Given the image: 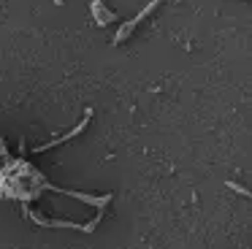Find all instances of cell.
Instances as JSON below:
<instances>
[{"mask_svg": "<svg viewBox=\"0 0 252 249\" xmlns=\"http://www.w3.org/2000/svg\"><path fill=\"white\" fill-rule=\"evenodd\" d=\"M160 3H163V0H152V3H147V8H141V11H138V14H136V19H133V22H125V25L120 27V32L114 35V43H122V41H125V38L130 35L133 30H136V25H138V22H141L147 14H152V11L158 8Z\"/></svg>", "mask_w": 252, "mask_h": 249, "instance_id": "cell-1", "label": "cell"}, {"mask_svg": "<svg viewBox=\"0 0 252 249\" xmlns=\"http://www.w3.org/2000/svg\"><path fill=\"white\" fill-rule=\"evenodd\" d=\"M90 119H93V108H87V111H84V119H82V122H79L73 130H71V133H65L63 138H55V141H49L46 146H35V149H33V155H41L44 149H52V146H57V144H65V141H73V138H76V135H79V133H82V130L90 124Z\"/></svg>", "mask_w": 252, "mask_h": 249, "instance_id": "cell-2", "label": "cell"}, {"mask_svg": "<svg viewBox=\"0 0 252 249\" xmlns=\"http://www.w3.org/2000/svg\"><path fill=\"white\" fill-rule=\"evenodd\" d=\"M93 14L98 16V22H100V25H109V22H114V19H117V16H114V11H100L98 0H93Z\"/></svg>", "mask_w": 252, "mask_h": 249, "instance_id": "cell-3", "label": "cell"}, {"mask_svg": "<svg viewBox=\"0 0 252 249\" xmlns=\"http://www.w3.org/2000/svg\"><path fill=\"white\" fill-rule=\"evenodd\" d=\"M225 184H228V187L233 189V192H239L241 198H250V189H247V187H239V184H236V182H225Z\"/></svg>", "mask_w": 252, "mask_h": 249, "instance_id": "cell-4", "label": "cell"}, {"mask_svg": "<svg viewBox=\"0 0 252 249\" xmlns=\"http://www.w3.org/2000/svg\"><path fill=\"white\" fill-rule=\"evenodd\" d=\"M63 3H65V0H55V5H63Z\"/></svg>", "mask_w": 252, "mask_h": 249, "instance_id": "cell-5", "label": "cell"}]
</instances>
